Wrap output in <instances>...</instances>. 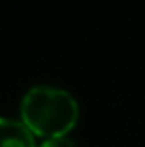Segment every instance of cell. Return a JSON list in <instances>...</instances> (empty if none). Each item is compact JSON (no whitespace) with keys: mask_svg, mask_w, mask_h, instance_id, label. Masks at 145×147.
<instances>
[{"mask_svg":"<svg viewBox=\"0 0 145 147\" xmlns=\"http://www.w3.org/2000/svg\"><path fill=\"white\" fill-rule=\"evenodd\" d=\"M21 119L36 136L62 138L78 121V102L62 88L36 86L22 97Z\"/></svg>","mask_w":145,"mask_h":147,"instance_id":"1","label":"cell"},{"mask_svg":"<svg viewBox=\"0 0 145 147\" xmlns=\"http://www.w3.org/2000/svg\"><path fill=\"white\" fill-rule=\"evenodd\" d=\"M0 147H36V142L22 121L0 117Z\"/></svg>","mask_w":145,"mask_h":147,"instance_id":"2","label":"cell"},{"mask_svg":"<svg viewBox=\"0 0 145 147\" xmlns=\"http://www.w3.org/2000/svg\"><path fill=\"white\" fill-rule=\"evenodd\" d=\"M41 147H75V144L69 140V138L62 136V138H48V140H45Z\"/></svg>","mask_w":145,"mask_h":147,"instance_id":"3","label":"cell"}]
</instances>
